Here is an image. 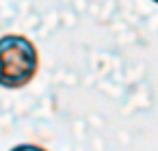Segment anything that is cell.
<instances>
[{
	"label": "cell",
	"instance_id": "1",
	"mask_svg": "<svg viewBox=\"0 0 158 151\" xmlns=\"http://www.w3.org/2000/svg\"><path fill=\"white\" fill-rule=\"evenodd\" d=\"M39 71V50L24 35L0 37V86L24 89Z\"/></svg>",
	"mask_w": 158,
	"mask_h": 151
},
{
	"label": "cell",
	"instance_id": "2",
	"mask_svg": "<svg viewBox=\"0 0 158 151\" xmlns=\"http://www.w3.org/2000/svg\"><path fill=\"white\" fill-rule=\"evenodd\" d=\"M9 151H48V149H44V147H39V145H33V142H22V145L11 147Z\"/></svg>",
	"mask_w": 158,
	"mask_h": 151
},
{
	"label": "cell",
	"instance_id": "3",
	"mask_svg": "<svg viewBox=\"0 0 158 151\" xmlns=\"http://www.w3.org/2000/svg\"><path fill=\"white\" fill-rule=\"evenodd\" d=\"M152 2H156V5H158V0H152Z\"/></svg>",
	"mask_w": 158,
	"mask_h": 151
}]
</instances>
